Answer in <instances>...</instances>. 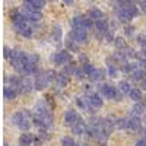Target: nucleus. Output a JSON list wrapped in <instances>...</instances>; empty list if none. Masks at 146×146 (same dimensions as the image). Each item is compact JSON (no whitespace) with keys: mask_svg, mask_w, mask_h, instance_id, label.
I'll return each instance as SVG.
<instances>
[{"mask_svg":"<svg viewBox=\"0 0 146 146\" xmlns=\"http://www.w3.org/2000/svg\"><path fill=\"white\" fill-rule=\"evenodd\" d=\"M121 6V9H123L126 13L133 19V18H136L137 15H139V9H137V6H135L133 3H127V5H120Z\"/></svg>","mask_w":146,"mask_h":146,"instance_id":"a211bd4d","label":"nucleus"},{"mask_svg":"<svg viewBox=\"0 0 146 146\" xmlns=\"http://www.w3.org/2000/svg\"><path fill=\"white\" fill-rule=\"evenodd\" d=\"M79 62H80L82 64H83V63H88V62H89L88 56H86V54H80V56H79Z\"/></svg>","mask_w":146,"mask_h":146,"instance_id":"37998d69","label":"nucleus"},{"mask_svg":"<svg viewBox=\"0 0 146 146\" xmlns=\"http://www.w3.org/2000/svg\"><path fill=\"white\" fill-rule=\"evenodd\" d=\"M34 111H35V114H38V115H45V114H50V113H51V108L48 107L47 101L40 100L38 102L35 104V107H34Z\"/></svg>","mask_w":146,"mask_h":146,"instance_id":"9d476101","label":"nucleus"},{"mask_svg":"<svg viewBox=\"0 0 146 146\" xmlns=\"http://www.w3.org/2000/svg\"><path fill=\"white\" fill-rule=\"evenodd\" d=\"M69 36H70L73 41H76L78 44H88V40H89L88 31L86 29H82V28H73L69 32Z\"/></svg>","mask_w":146,"mask_h":146,"instance_id":"7ed1b4c3","label":"nucleus"},{"mask_svg":"<svg viewBox=\"0 0 146 146\" xmlns=\"http://www.w3.org/2000/svg\"><path fill=\"white\" fill-rule=\"evenodd\" d=\"M145 123H146V117H145Z\"/></svg>","mask_w":146,"mask_h":146,"instance_id":"603ef678","label":"nucleus"},{"mask_svg":"<svg viewBox=\"0 0 146 146\" xmlns=\"http://www.w3.org/2000/svg\"><path fill=\"white\" fill-rule=\"evenodd\" d=\"M102 75H104V72H102V70L94 69V70L89 73V75H88V78H89L91 82H100V80L102 79Z\"/></svg>","mask_w":146,"mask_h":146,"instance_id":"b1692460","label":"nucleus"},{"mask_svg":"<svg viewBox=\"0 0 146 146\" xmlns=\"http://www.w3.org/2000/svg\"><path fill=\"white\" fill-rule=\"evenodd\" d=\"M94 27H95V29L100 32V35H105L107 32H110L111 31V28H110V23L107 22V19H101V21H96V22H94Z\"/></svg>","mask_w":146,"mask_h":146,"instance_id":"f8f14e48","label":"nucleus"},{"mask_svg":"<svg viewBox=\"0 0 146 146\" xmlns=\"http://www.w3.org/2000/svg\"><path fill=\"white\" fill-rule=\"evenodd\" d=\"M88 105L89 108H94V110H98L104 105V100H102V96L100 94H96V92H91L88 95Z\"/></svg>","mask_w":146,"mask_h":146,"instance_id":"0eeeda50","label":"nucleus"},{"mask_svg":"<svg viewBox=\"0 0 146 146\" xmlns=\"http://www.w3.org/2000/svg\"><path fill=\"white\" fill-rule=\"evenodd\" d=\"M38 62H40V56L38 54H29V63L38 64Z\"/></svg>","mask_w":146,"mask_h":146,"instance_id":"79ce46f5","label":"nucleus"},{"mask_svg":"<svg viewBox=\"0 0 146 146\" xmlns=\"http://www.w3.org/2000/svg\"><path fill=\"white\" fill-rule=\"evenodd\" d=\"M19 95V91L13 86H10V85H6L5 89H3V96L5 100L7 101H12V100H16V96Z\"/></svg>","mask_w":146,"mask_h":146,"instance_id":"4468645a","label":"nucleus"},{"mask_svg":"<svg viewBox=\"0 0 146 146\" xmlns=\"http://www.w3.org/2000/svg\"><path fill=\"white\" fill-rule=\"evenodd\" d=\"M31 126H32V123H29L28 118H23V120L21 121V123L18 124V127H19L22 131H28V130L31 129Z\"/></svg>","mask_w":146,"mask_h":146,"instance_id":"72a5a7b5","label":"nucleus"},{"mask_svg":"<svg viewBox=\"0 0 146 146\" xmlns=\"http://www.w3.org/2000/svg\"><path fill=\"white\" fill-rule=\"evenodd\" d=\"M146 79V70L145 69H136L135 72L131 73V80H135V82H142V80H145Z\"/></svg>","mask_w":146,"mask_h":146,"instance_id":"6ab92c4d","label":"nucleus"},{"mask_svg":"<svg viewBox=\"0 0 146 146\" xmlns=\"http://www.w3.org/2000/svg\"><path fill=\"white\" fill-rule=\"evenodd\" d=\"M62 146H76V142H75V139L70 137V136H64L62 139Z\"/></svg>","mask_w":146,"mask_h":146,"instance_id":"c9c22d12","label":"nucleus"},{"mask_svg":"<svg viewBox=\"0 0 146 146\" xmlns=\"http://www.w3.org/2000/svg\"><path fill=\"white\" fill-rule=\"evenodd\" d=\"M129 96H130V100H133V101H140V100H143L142 98V89H139V88H131L130 89V92L127 94Z\"/></svg>","mask_w":146,"mask_h":146,"instance_id":"a878e982","label":"nucleus"},{"mask_svg":"<svg viewBox=\"0 0 146 146\" xmlns=\"http://www.w3.org/2000/svg\"><path fill=\"white\" fill-rule=\"evenodd\" d=\"M79 114L78 111H75V110H67V111L64 113V117H63V121H64V126L67 127H72L73 124L76 123V121L79 120Z\"/></svg>","mask_w":146,"mask_h":146,"instance_id":"6e6552de","label":"nucleus"},{"mask_svg":"<svg viewBox=\"0 0 146 146\" xmlns=\"http://www.w3.org/2000/svg\"><path fill=\"white\" fill-rule=\"evenodd\" d=\"M86 124H88L86 121H85L82 117H79V120L70 127L72 131H73V135H76V136H82V135H85V133H86Z\"/></svg>","mask_w":146,"mask_h":146,"instance_id":"1a4fd4ad","label":"nucleus"},{"mask_svg":"<svg viewBox=\"0 0 146 146\" xmlns=\"http://www.w3.org/2000/svg\"><path fill=\"white\" fill-rule=\"evenodd\" d=\"M140 131L143 133V139L146 140V127H145V129H142V127H140Z\"/></svg>","mask_w":146,"mask_h":146,"instance_id":"3c124183","label":"nucleus"},{"mask_svg":"<svg viewBox=\"0 0 146 146\" xmlns=\"http://www.w3.org/2000/svg\"><path fill=\"white\" fill-rule=\"evenodd\" d=\"M19 35H22L23 38H31L32 36V34H34V29L29 27V25H27V27H23V28H21L19 31H16Z\"/></svg>","mask_w":146,"mask_h":146,"instance_id":"cd10ccee","label":"nucleus"},{"mask_svg":"<svg viewBox=\"0 0 146 146\" xmlns=\"http://www.w3.org/2000/svg\"><path fill=\"white\" fill-rule=\"evenodd\" d=\"M34 139H35V136L32 135V133L23 131L22 135L19 136L18 142H19V146H31V145L34 143Z\"/></svg>","mask_w":146,"mask_h":146,"instance_id":"ddd939ff","label":"nucleus"},{"mask_svg":"<svg viewBox=\"0 0 146 146\" xmlns=\"http://www.w3.org/2000/svg\"><path fill=\"white\" fill-rule=\"evenodd\" d=\"M139 64H140V67H142V69H145V70H146V57L139 58Z\"/></svg>","mask_w":146,"mask_h":146,"instance_id":"c03bdc74","label":"nucleus"},{"mask_svg":"<svg viewBox=\"0 0 146 146\" xmlns=\"http://www.w3.org/2000/svg\"><path fill=\"white\" fill-rule=\"evenodd\" d=\"M48 79H47V76H45V73H44V70H40L38 73L35 75V80H34V89H36V91H42V89H45L47 86H48Z\"/></svg>","mask_w":146,"mask_h":146,"instance_id":"423d86ee","label":"nucleus"},{"mask_svg":"<svg viewBox=\"0 0 146 146\" xmlns=\"http://www.w3.org/2000/svg\"><path fill=\"white\" fill-rule=\"evenodd\" d=\"M136 146H146V140L142 137L140 140H137V142H136Z\"/></svg>","mask_w":146,"mask_h":146,"instance_id":"a18cd8bd","label":"nucleus"},{"mask_svg":"<svg viewBox=\"0 0 146 146\" xmlns=\"http://www.w3.org/2000/svg\"><path fill=\"white\" fill-rule=\"evenodd\" d=\"M139 3H140V7L146 10V0H139Z\"/></svg>","mask_w":146,"mask_h":146,"instance_id":"de8ad7c7","label":"nucleus"},{"mask_svg":"<svg viewBox=\"0 0 146 146\" xmlns=\"http://www.w3.org/2000/svg\"><path fill=\"white\" fill-rule=\"evenodd\" d=\"M76 69H78V63L73 62V60H70L69 63L64 64L63 72L66 73V75H69V76H73V75H75V72H76Z\"/></svg>","mask_w":146,"mask_h":146,"instance_id":"412c9836","label":"nucleus"},{"mask_svg":"<svg viewBox=\"0 0 146 146\" xmlns=\"http://www.w3.org/2000/svg\"><path fill=\"white\" fill-rule=\"evenodd\" d=\"M23 3L31 5V6H34L35 9L41 10V9L44 7V5H45V0H23Z\"/></svg>","mask_w":146,"mask_h":146,"instance_id":"7c9ffc66","label":"nucleus"},{"mask_svg":"<svg viewBox=\"0 0 146 146\" xmlns=\"http://www.w3.org/2000/svg\"><path fill=\"white\" fill-rule=\"evenodd\" d=\"M3 51H5V53H3V57H5L6 60H10V58H13V57L16 56V51H18V50H12L10 47H5Z\"/></svg>","mask_w":146,"mask_h":146,"instance_id":"473e14b6","label":"nucleus"},{"mask_svg":"<svg viewBox=\"0 0 146 146\" xmlns=\"http://www.w3.org/2000/svg\"><path fill=\"white\" fill-rule=\"evenodd\" d=\"M66 50H69L70 53H79V44L76 41H73L70 36L66 41Z\"/></svg>","mask_w":146,"mask_h":146,"instance_id":"393cba45","label":"nucleus"},{"mask_svg":"<svg viewBox=\"0 0 146 146\" xmlns=\"http://www.w3.org/2000/svg\"><path fill=\"white\" fill-rule=\"evenodd\" d=\"M140 127H142V121H140L139 115L133 114V117L127 118V129H130V130H140Z\"/></svg>","mask_w":146,"mask_h":146,"instance_id":"f3484780","label":"nucleus"},{"mask_svg":"<svg viewBox=\"0 0 146 146\" xmlns=\"http://www.w3.org/2000/svg\"><path fill=\"white\" fill-rule=\"evenodd\" d=\"M114 127H117L120 130L127 129V118H115L114 120Z\"/></svg>","mask_w":146,"mask_h":146,"instance_id":"2f4dec72","label":"nucleus"},{"mask_svg":"<svg viewBox=\"0 0 146 146\" xmlns=\"http://www.w3.org/2000/svg\"><path fill=\"white\" fill-rule=\"evenodd\" d=\"M137 42L142 48H146V34H140L137 35Z\"/></svg>","mask_w":146,"mask_h":146,"instance_id":"ea45409f","label":"nucleus"},{"mask_svg":"<svg viewBox=\"0 0 146 146\" xmlns=\"http://www.w3.org/2000/svg\"><path fill=\"white\" fill-rule=\"evenodd\" d=\"M23 118H28L25 114H23V111H18V113H15L13 115H12V118H10V121L12 123L10 124H13V126H18L21 121L23 120Z\"/></svg>","mask_w":146,"mask_h":146,"instance_id":"bb28decb","label":"nucleus"},{"mask_svg":"<svg viewBox=\"0 0 146 146\" xmlns=\"http://www.w3.org/2000/svg\"><path fill=\"white\" fill-rule=\"evenodd\" d=\"M118 5H127V3H131V0H117Z\"/></svg>","mask_w":146,"mask_h":146,"instance_id":"49530a36","label":"nucleus"},{"mask_svg":"<svg viewBox=\"0 0 146 146\" xmlns=\"http://www.w3.org/2000/svg\"><path fill=\"white\" fill-rule=\"evenodd\" d=\"M137 2H139V0H137Z\"/></svg>","mask_w":146,"mask_h":146,"instance_id":"864d4df0","label":"nucleus"},{"mask_svg":"<svg viewBox=\"0 0 146 146\" xmlns=\"http://www.w3.org/2000/svg\"><path fill=\"white\" fill-rule=\"evenodd\" d=\"M76 105H78L79 108H82L83 111H85V110H88V108H89V105H88V101H86V100H83V98H80V96H79V98H76Z\"/></svg>","mask_w":146,"mask_h":146,"instance_id":"e433bc0d","label":"nucleus"},{"mask_svg":"<svg viewBox=\"0 0 146 146\" xmlns=\"http://www.w3.org/2000/svg\"><path fill=\"white\" fill-rule=\"evenodd\" d=\"M107 72H108L110 78H117L118 69H117V66H115V64H108V66H107Z\"/></svg>","mask_w":146,"mask_h":146,"instance_id":"f704fd0d","label":"nucleus"},{"mask_svg":"<svg viewBox=\"0 0 146 146\" xmlns=\"http://www.w3.org/2000/svg\"><path fill=\"white\" fill-rule=\"evenodd\" d=\"M63 2H64V5L70 6V5H73V3H75V0H63Z\"/></svg>","mask_w":146,"mask_h":146,"instance_id":"09e8293b","label":"nucleus"},{"mask_svg":"<svg viewBox=\"0 0 146 146\" xmlns=\"http://www.w3.org/2000/svg\"><path fill=\"white\" fill-rule=\"evenodd\" d=\"M72 60V53L69 50H60L53 56V62L57 66H64L66 63H69Z\"/></svg>","mask_w":146,"mask_h":146,"instance_id":"20e7f679","label":"nucleus"},{"mask_svg":"<svg viewBox=\"0 0 146 146\" xmlns=\"http://www.w3.org/2000/svg\"><path fill=\"white\" fill-rule=\"evenodd\" d=\"M56 85L58 88H64V86H67V83L70 82V76L69 75H66L64 72H60V73H57L56 75Z\"/></svg>","mask_w":146,"mask_h":146,"instance_id":"2eb2a0df","label":"nucleus"},{"mask_svg":"<svg viewBox=\"0 0 146 146\" xmlns=\"http://www.w3.org/2000/svg\"><path fill=\"white\" fill-rule=\"evenodd\" d=\"M51 36H53V41H54V42H60V41H62L63 32H62V28H60V25H54V27H53Z\"/></svg>","mask_w":146,"mask_h":146,"instance_id":"4be33fe9","label":"nucleus"},{"mask_svg":"<svg viewBox=\"0 0 146 146\" xmlns=\"http://www.w3.org/2000/svg\"><path fill=\"white\" fill-rule=\"evenodd\" d=\"M94 69H95V67H94V64H91L89 62H88V63H83V64H82V70H83L85 73H86V76L89 75V73H91V72H92Z\"/></svg>","mask_w":146,"mask_h":146,"instance_id":"4c0bfd02","label":"nucleus"},{"mask_svg":"<svg viewBox=\"0 0 146 146\" xmlns=\"http://www.w3.org/2000/svg\"><path fill=\"white\" fill-rule=\"evenodd\" d=\"M137 69V64L136 63H127V62H123V64H121V72L123 73H129V75H131L133 72H135Z\"/></svg>","mask_w":146,"mask_h":146,"instance_id":"5701e85b","label":"nucleus"},{"mask_svg":"<svg viewBox=\"0 0 146 146\" xmlns=\"http://www.w3.org/2000/svg\"><path fill=\"white\" fill-rule=\"evenodd\" d=\"M32 89H34V82L28 76H23L22 78V82L19 85V88H18L19 94H29Z\"/></svg>","mask_w":146,"mask_h":146,"instance_id":"9b49d317","label":"nucleus"},{"mask_svg":"<svg viewBox=\"0 0 146 146\" xmlns=\"http://www.w3.org/2000/svg\"><path fill=\"white\" fill-rule=\"evenodd\" d=\"M117 92H118L117 86H113V85H110V83H101L100 85V94L107 100H114Z\"/></svg>","mask_w":146,"mask_h":146,"instance_id":"39448f33","label":"nucleus"},{"mask_svg":"<svg viewBox=\"0 0 146 146\" xmlns=\"http://www.w3.org/2000/svg\"><path fill=\"white\" fill-rule=\"evenodd\" d=\"M140 83H142V89H143V91H146V79H145V80H142Z\"/></svg>","mask_w":146,"mask_h":146,"instance_id":"8fccbe9b","label":"nucleus"},{"mask_svg":"<svg viewBox=\"0 0 146 146\" xmlns=\"http://www.w3.org/2000/svg\"><path fill=\"white\" fill-rule=\"evenodd\" d=\"M70 25L72 28H82V29H92L94 28V22L88 18V16H75L72 21H70Z\"/></svg>","mask_w":146,"mask_h":146,"instance_id":"f257e3e1","label":"nucleus"},{"mask_svg":"<svg viewBox=\"0 0 146 146\" xmlns=\"http://www.w3.org/2000/svg\"><path fill=\"white\" fill-rule=\"evenodd\" d=\"M114 45L117 50H124V48L127 47V41L123 38V36H115L114 38Z\"/></svg>","mask_w":146,"mask_h":146,"instance_id":"c756f323","label":"nucleus"},{"mask_svg":"<svg viewBox=\"0 0 146 146\" xmlns=\"http://www.w3.org/2000/svg\"><path fill=\"white\" fill-rule=\"evenodd\" d=\"M118 91L120 92H123V94H129L130 89H131V85L129 83V80H120L118 82Z\"/></svg>","mask_w":146,"mask_h":146,"instance_id":"c85d7f7f","label":"nucleus"},{"mask_svg":"<svg viewBox=\"0 0 146 146\" xmlns=\"http://www.w3.org/2000/svg\"><path fill=\"white\" fill-rule=\"evenodd\" d=\"M88 18L92 21V22H96V21H101V19H105L107 16L104 15V12L96 9V7H92L88 10Z\"/></svg>","mask_w":146,"mask_h":146,"instance_id":"dca6fc26","label":"nucleus"},{"mask_svg":"<svg viewBox=\"0 0 146 146\" xmlns=\"http://www.w3.org/2000/svg\"><path fill=\"white\" fill-rule=\"evenodd\" d=\"M133 32H135V27H131L130 23H126V25H124V34L127 36H131Z\"/></svg>","mask_w":146,"mask_h":146,"instance_id":"a19ab883","label":"nucleus"},{"mask_svg":"<svg viewBox=\"0 0 146 146\" xmlns=\"http://www.w3.org/2000/svg\"><path fill=\"white\" fill-rule=\"evenodd\" d=\"M146 110V101L140 100V101H136L135 107H133V114L135 115H142Z\"/></svg>","mask_w":146,"mask_h":146,"instance_id":"aec40b11","label":"nucleus"},{"mask_svg":"<svg viewBox=\"0 0 146 146\" xmlns=\"http://www.w3.org/2000/svg\"><path fill=\"white\" fill-rule=\"evenodd\" d=\"M73 76H76L79 80H83L85 78H86V73H85V72L82 70V67H78V69H76V72H75V75H73Z\"/></svg>","mask_w":146,"mask_h":146,"instance_id":"58836bf2","label":"nucleus"},{"mask_svg":"<svg viewBox=\"0 0 146 146\" xmlns=\"http://www.w3.org/2000/svg\"><path fill=\"white\" fill-rule=\"evenodd\" d=\"M10 19H12V23H13L15 31H19L21 28L28 25V23H27V18L23 16V13L21 10H18V9H13L10 12Z\"/></svg>","mask_w":146,"mask_h":146,"instance_id":"f03ea898","label":"nucleus"}]
</instances>
